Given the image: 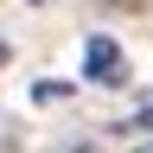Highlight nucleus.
I'll list each match as a JSON object with an SVG mask.
<instances>
[{"mask_svg":"<svg viewBox=\"0 0 153 153\" xmlns=\"http://www.w3.org/2000/svg\"><path fill=\"white\" fill-rule=\"evenodd\" d=\"M134 153H153V140H140V147H134Z\"/></svg>","mask_w":153,"mask_h":153,"instance_id":"nucleus-4","label":"nucleus"},{"mask_svg":"<svg viewBox=\"0 0 153 153\" xmlns=\"http://www.w3.org/2000/svg\"><path fill=\"white\" fill-rule=\"evenodd\" d=\"M7 57H13V51H7V38H0V64H7Z\"/></svg>","mask_w":153,"mask_h":153,"instance_id":"nucleus-3","label":"nucleus"},{"mask_svg":"<svg viewBox=\"0 0 153 153\" xmlns=\"http://www.w3.org/2000/svg\"><path fill=\"white\" fill-rule=\"evenodd\" d=\"M83 83H96V89H121L128 83V51L115 45V38L96 32L89 45H83Z\"/></svg>","mask_w":153,"mask_h":153,"instance_id":"nucleus-1","label":"nucleus"},{"mask_svg":"<svg viewBox=\"0 0 153 153\" xmlns=\"http://www.w3.org/2000/svg\"><path fill=\"white\" fill-rule=\"evenodd\" d=\"M108 134H153V96H147V102L134 108V115H121V121H115Z\"/></svg>","mask_w":153,"mask_h":153,"instance_id":"nucleus-2","label":"nucleus"}]
</instances>
